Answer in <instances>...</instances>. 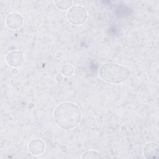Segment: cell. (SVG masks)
<instances>
[{
    "mask_svg": "<svg viewBox=\"0 0 159 159\" xmlns=\"http://www.w3.org/2000/svg\"><path fill=\"white\" fill-rule=\"evenodd\" d=\"M82 113L80 107L71 102H63L58 104L53 112V119L56 125L62 129L70 130L80 123Z\"/></svg>",
    "mask_w": 159,
    "mask_h": 159,
    "instance_id": "obj_1",
    "label": "cell"
},
{
    "mask_svg": "<svg viewBox=\"0 0 159 159\" xmlns=\"http://www.w3.org/2000/svg\"><path fill=\"white\" fill-rule=\"evenodd\" d=\"M99 75L100 78L107 83L118 84L129 78L130 71L122 65L115 63H106L99 68Z\"/></svg>",
    "mask_w": 159,
    "mask_h": 159,
    "instance_id": "obj_2",
    "label": "cell"
},
{
    "mask_svg": "<svg viewBox=\"0 0 159 159\" xmlns=\"http://www.w3.org/2000/svg\"><path fill=\"white\" fill-rule=\"evenodd\" d=\"M68 22L75 25H78L85 22L88 19V12L86 9L81 6H74L69 9L66 14Z\"/></svg>",
    "mask_w": 159,
    "mask_h": 159,
    "instance_id": "obj_3",
    "label": "cell"
},
{
    "mask_svg": "<svg viewBox=\"0 0 159 159\" xmlns=\"http://www.w3.org/2000/svg\"><path fill=\"white\" fill-rule=\"evenodd\" d=\"M24 23L22 16L17 12H12L7 15L6 19L7 27L11 30L20 29Z\"/></svg>",
    "mask_w": 159,
    "mask_h": 159,
    "instance_id": "obj_4",
    "label": "cell"
},
{
    "mask_svg": "<svg viewBox=\"0 0 159 159\" xmlns=\"http://www.w3.org/2000/svg\"><path fill=\"white\" fill-rule=\"evenodd\" d=\"M24 60V55L20 51H11L6 56V61L10 66L17 67L20 66Z\"/></svg>",
    "mask_w": 159,
    "mask_h": 159,
    "instance_id": "obj_5",
    "label": "cell"
},
{
    "mask_svg": "<svg viewBox=\"0 0 159 159\" xmlns=\"http://www.w3.org/2000/svg\"><path fill=\"white\" fill-rule=\"evenodd\" d=\"M29 152L35 156L42 154L45 150V145L43 140L39 139L32 140L28 146Z\"/></svg>",
    "mask_w": 159,
    "mask_h": 159,
    "instance_id": "obj_6",
    "label": "cell"
},
{
    "mask_svg": "<svg viewBox=\"0 0 159 159\" xmlns=\"http://www.w3.org/2000/svg\"><path fill=\"white\" fill-rule=\"evenodd\" d=\"M143 155L145 158H155L159 155V146L156 142H149L143 148Z\"/></svg>",
    "mask_w": 159,
    "mask_h": 159,
    "instance_id": "obj_7",
    "label": "cell"
},
{
    "mask_svg": "<svg viewBox=\"0 0 159 159\" xmlns=\"http://www.w3.org/2000/svg\"><path fill=\"white\" fill-rule=\"evenodd\" d=\"M55 4L56 7L62 11L70 9L73 4V1L70 0H58L55 1Z\"/></svg>",
    "mask_w": 159,
    "mask_h": 159,
    "instance_id": "obj_8",
    "label": "cell"
},
{
    "mask_svg": "<svg viewBox=\"0 0 159 159\" xmlns=\"http://www.w3.org/2000/svg\"><path fill=\"white\" fill-rule=\"evenodd\" d=\"M61 75L65 77L71 76L74 73V68L70 64H66L62 66L61 68Z\"/></svg>",
    "mask_w": 159,
    "mask_h": 159,
    "instance_id": "obj_9",
    "label": "cell"
},
{
    "mask_svg": "<svg viewBox=\"0 0 159 159\" xmlns=\"http://www.w3.org/2000/svg\"><path fill=\"white\" fill-rule=\"evenodd\" d=\"M82 158H99L101 156L99 153L94 150H88L84 152L82 155Z\"/></svg>",
    "mask_w": 159,
    "mask_h": 159,
    "instance_id": "obj_10",
    "label": "cell"
},
{
    "mask_svg": "<svg viewBox=\"0 0 159 159\" xmlns=\"http://www.w3.org/2000/svg\"><path fill=\"white\" fill-rule=\"evenodd\" d=\"M63 76L62 75L58 74V75H57V76H56V80H57V81L61 82V81H63Z\"/></svg>",
    "mask_w": 159,
    "mask_h": 159,
    "instance_id": "obj_11",
    "label": "cell"
},
{
    "mask_svg": "<svg viewBox=\"0 0 159 159\" xmlns=\"http://www.w3.org/2000/svg\"><path fill=\"white\" fill-rule=\"evenodd\" d=\"M60 150H61V151L63 152H66L67 151V148H66V147L65 146V145H61V146L60 147Z\"/></svg>",
    "mask_w": 159,
    "mask_h": 159,
    "instance_id": "obj_12",
    "label": "cell"
},
{
    "mask_svg": "<svg viewBox=\"0 0 159 159\" xmlns=\"http://www.w3.org/2000/svg\"><path fill=\"white\" fill-rule=\"evenodd\" d=\"M17 73H18V70H17V68H13V69L12 70V74L16 75Z\"/></svg>",
    "mask_w": 159,
    "mask_h": 159,
    "instance_id": "obj_13",
    "label": "cell"
},
{
    "mask_svg": "<svg viewBox=\"0 0 159 159\" xmlns=\"http://www.w3.org/2000/svg\"><path fill=\"white\" fill-rule=\"evenodd\" d=\"M57 57L58 58H60L61 57H62V53H61V52H58L57 53Z\"/></svg>",
    "mask_w": 159,
    "mask_h": 159,
    "instance_id": "obj_14",
    "label": "cell"
},
{
    "mask_svg": "<svg viewBox=\"0 0 159 159\" xmlns=\"http://www.w3.org/2000/svg\"><path fill=\"white\" fill-rule=\"evenodd\" d=\"M19 32H20V33H21V34H24V33L25 32V30H24V28H22V27H21V28L19 29Z\"/></svg>",
    "mask_w": 159,
    "mask_h": 159,
    "instance_id": "obj_15",
    "label": "cell"
}]
</instances>
